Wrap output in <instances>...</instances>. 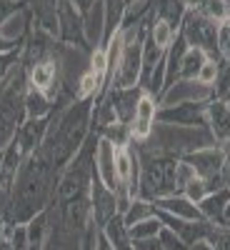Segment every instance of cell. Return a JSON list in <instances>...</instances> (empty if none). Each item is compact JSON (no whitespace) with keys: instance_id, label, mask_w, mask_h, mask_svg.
Returning <instances> with one entry per match:
<instances>
[{"instance_id":"1","label":"cell","mask_w":230,"mask_h":250,"mask_svg":"<svg viewBox=\"0 0 230 250\" xmlns=\"http://www.w3.org/2000/svg\"><path fill=\"white\" fill-rule=\"evenodd\" d=\"M135 145V143H133ZM138 150V148H135ZM140 155V180H138V198L145 200H158L165 195L178 193L175 183V168L178 158L175 155H163V153H138Z\"/></svg>"},{"instance_id":"2","label":"cell","mask_w":230,"mask_h":250,"mask_svg":"<svg viewBox=\"0 0 230 250\" xmlns=\"http://www.w3.org/2000/svg\"><path fill=\"white\" fill-rule=\"evenodd\" d=\"M178 33L185 38V43L190 48H200V50L208 53V58L220 60V53H218V23L215 20L200 15L198 10H188Z\"/></svg>"},{"instance_id":"3","label":"cell","mask_w":230,"mask_h":250,"mask_svg":"<svg viewBox=\"0 0 230 250\" xmlns=\"http://www.w3.org/2000/svg\"><path fill=\"white\" fill-rule=\"evenodd\" d=\"M215 93L210 85L200 83L198 78L195 80H185V78H178L173 85L160 95V108H170V105H180V103H208L213 100Z\"/></svg>"},{"instance_id":"4","label":"cell","mask_w":230,"mask_h":250,"mask_svg":"<svg viewBox=\"0 0 230 250\" xmlns=\"http://www.w3.org/2000/svg\"><path fill=\"white\" fill-rule=\"evenodd\" d=\"M223 148L215 143L210 145V148H200L195 153H188L183 155L185 163H190L193 165V170L198 178H205V180H210L215 188H223V178H220V170H223Z\"/></svg>"},{"instance_id":"5","label":"cell","mask_w":230,"mask_h":250,"mask_svg":"<svg viewBox=\"0 0 230 250\" xmlns=\"http://www.w3.org/2000/svg\"><path fill=\"white\" fill-rule=\"evenodd\" d=\"M118 148L120 145H115L113 140L98 135V143H95V160H93V173L95 178L110 188V190L118 193V170H115V158H118Z\"/></svg>"},{"instance_id":"6","label":"cell","mask_w":230,"mask_h":250,"mask_svg":"<svg viewBox=\"0 0 230 250\" xmlns=\"http://www.w3.org/2000/svg\"><path fill=\"white\" fill-rule=\"evenodd\" d=\"M58 40L65 45H85L83 38V13L70 0H58Z\"/></svg>"},{"instance_id":"7","label":"cell","mask_w":230,"mask_h":250,"mask_svg":"<svg viewBox=\"0 0 230 250\" xmlns=\"http://www.w3.org/2000/svg\"><path fill=\"white\" fill-rule=\"evenodd\" d=\"M158 110H160L158 98H153L150 93L143 90V95L138 100V108H135V115H133V123L128 125L130 140L140 143V140H148L150 138L155 123H158Z\"/></svg>"},{"instance_id":"8","label":"cell","mask_w":230,"mask_h":250,"mask_svg":"<svg viewBox=\"0 0 230 250\" xmlns=\"http://www.w3.org/2000/svg\"><path fill=\"white\" fill-rule=\"evenodd\" d=\"M90 208H93V223L98 228H103L110 218L118 215V193L110 190V188H105L95 175L90 180Z\"/></svg>"},{"instance_id":"9","label":"cell","mask_w":230,"mask_h":250,"mask_svg":"<svg viewBox=\"0 0 230 250\" xmlns=\"http://www.w3.org/2000/svg\"><path fill=\"white\" fill-rule=\"evenodd\" d=\"M140 95H143V88L138 85V88H108L103 98L108 100V105L113 108L115 118H118L123 125H130Z\"/></svg>"},{"instance_id":"10","label":"cell","mask_w":230,"mask_h":250,"mask_svg":"<svg viewBox=\"0 0 230 250\" xmlns=\"http://www.w3.org/2000/svg\"><path fill=\"white\" fill-rule=\"evenodd\" d=\"M105 3L95 0L90 10L83 13V38H85V45H90V50L105 45Z\"/></svg>"},{"instance_id":"11","label":"cell","mask_w":230,"mask_h":250,"mask_svg":"<svg viewBox=\"0 0 230 250\" xmlns=\"http://www.w3.org/2000/svg\"><path fill=\"white\" fill-rule=\"evenodd\" d=\"M205 108L208 103H180V105L160 108L158 120L170 125H205Z\"/></svg>"},{"instance_id":"12","label":"cell","mask_w":230,"mask_h":250,"mask_svg":"<svg viewBox=\"0 0 230 250\" xmlns=\"http://www.w3.org/2000/svg\"><path fill=\"white\" fill-rule=\"evenodd\" d=\"M45 135H48V118H25L15 133V143L28 158L45 143Z\"/></svg>"},{"instance_id":"13","label":"cell","mask_w":230,"mask_h":250,"mask_svg":"<svg viewBox=\"0 0 230 250\" xmlns=\"http://www.w3.org/2000/svg\"><path fill=\"white\" fill-rule=\"evenodd\" d=\"M205 125H208V130L213 133L215 143H228L230 140V105L223 98L208 100Z\"/></svg>"},{"instance_id":"14","label":"cell","mask_w":230,"mask_h":250,"mask_svg":"<svg viewBox=\"0 0 230 250\" xmlns=\"http://www.w3.org/2000/svg\"><path fill=\"white\" fill-rule=\"evenodd\" d=\"M153 205H155V210L170 213V215H175L180 220H190V223L193 220H203L198 203H193L190 198H185L183 193H173V195L158 198V200H153Z\"/></svg>"},{"instance_id":"15","label":"cell","mask_w":230,"mask_h":250,"mask_svg":"<svg viewBox=\"0 0 230 250\" xmlns=\"http://www.w3.org/2000/svg\"><path fill=\"white\" fill-rule=\"evenodd\" d=\"M230 200V188H218V190L208 193L198 208H200V215L203 220H208L210 225H225V208Z\"/></svg>"},{"instance_id":"16","label":"cell","mask_w":230,"mask_h":250,"mask_svg":"<svg viewBox=\"0 0 230 250\" xmlns=\"http://www.w3.org/2000/svg\"><path fill=\"white\" fill-rule=\"evenodd\" d=\"M30 30H33V13H30V8H23L20 13H15L13 18H8L5 23L0 25V35L13 40V43H18V45L30 35Z\"/></svg>"},{"instance_id":"17","label":"cell","mask_w":230,"mask_h":250,"mask_svg":"<svg viewBox=\"0 0 230 250\" xmlns=\"http://www.w3.org/2000/svg\"><path fill=\"white\" fill-rule=\"evenodd\" d=\"M103 233H105V238L110 240V245H113L115 250H133L130 230H128V225H125V220H123L120 213L103 225Z\"/></svg>"},{"instance_id":"18","label":"cell","mask_w":230,"mask_h":250,"mask_svg":"<svg viewBox=\"0 0 230 250\" xmlns=\"http://www.w3.org/2000/svg\"><path fill=\"white\" fill-rule=\"evenodd\" d=\"M153 13H155V18L165 20V23H170L175 30H180L188 8L183 5V0H153Z\"/></svg>"},{"instance_id":"19","label":"cell","mask_w":230,"mask_h":250,"mask_svg":"<svg viewBox=\"0 0 230 250\" xmlns=\"http://www.w3.org/2000/svg\"><path fill=\"white\" fill-rule=\"evenodd\" d=\"M55 103L48 98V93L28 88L25 90V118H50Z\"/></svg>"},{"instance_id":"20","label":"cell","mask_w":230,"mask_h":250,"mask_svg":"<svg viewBox=\"0 0 230 250\" xmlns=\"http://www.w3.org/2000/svg\"><path fill=\"white\" fill-rule=\"evenodd\" d=\"M205 60H208V53H205V50L188 45L185 53H183V58H180V78L195 80L198 73H200V68L205 65Z\"/></svg>"},{"instance_id":"21","label":"cell","mask_w":230,"mask_h":250,"mask_svg":"<svg viewBox=\"0 0 230 250\" xmlns=\"http://www.w3.org/2000/svg\"><path fill=\"white\" fill-rule=\"evenodd\" d=\"M175 35H178V30H175L170 23H165V20L155 18V13H153L150 25H148V38L153 40V43H155L158 48H163V50H168V45L175 40Z\"/></svg>"},{"instance_id":"22","label":"cell","mask_w":230,"mask_h":250,"mask_svg":"<svg viewBox=\"0 0 230 250\" xmlns=\"http://www.w3.org/2000/svg\"><path fill=\"white\" fill-rule=\"evenodd\" d=\"M155 215V205H153V200H145V198H133L130 200V205L125 208V213H123V220H125V225H135V223H140V220H148V218H153Z\"/></svg>"},{"instance_id":"23","label":"cell","mask_w":230,"mask_h":250,"mask_svg":"<svg viewBox=\"0 0 230 250\" xmlns=\"http://www.w3.org/2000/svg\"><path fill=\"white\" fill-rule=\"evenodd\" d=\"M195 10L205 18L215 20V23H223V20L230 18V0H198Z\"/></svg>"},{"instance_id":"24","label":"cell","mask_w":230,"mask_h":250,"mask_svg":"<svg viewBox=\"0 0 230 250\" xmlns=\"http://www.w3.org/2000/svg\"><path fill=\"white\" fill-rule=\"evenodd\" d=\"M5 238L10 240L13 250H33L30 235H28V225L18 223V225H5Z\"/></svg>"},{"instance_id":"25","label":"cell","mask_w":230,"mask_h":250,"mask_svg":"<svg viewBox=\"0 0 230 250\" xmlns=\"http://www.w3.org/2000/svg\"><path fill=\"white\" fill-rule=\"evenodd\" d=\"M213 190H218V188H215L210 180H205V178H198V175H195L190 183L183 188V195H185V198H190L193 203H200L208 193H213Z\"/></svg>"},{"instance_id":"26","label":"cell","mask_w":230,"mask_h":250,"mask_svg":"<svg viewBox=\"0 0 230 250\" xmlns=\"http://www.w3.org/2000/svg\"><path fill=\"white\" fill-rule=\"evenodd\" d=\"M160 228H163V223L158 220V215H153L148 220H140V223L130 225L128 230H130V238L133 240H145V238H155L160 233Z\"/></svg>"},{"instance_id":"27","label":"cell","mask_w":230,"mask_h":250,"mask_svg":"<svg viewBox=\"0 0 230 250\" xmlns=\"http://www.w3.org/2000/svg\"><path fill=\"white\" fill-rule=\"evenodd\" d=\"M88 68H90L98 78L108 80V75H110V62H108V50H105V45L90 50V65H88Z\"/></svg>"},{"instance_id":"28","label":"cell","mask_w":230,"mask_h":250,"mask_svg":"<svg viewBox=\"0 0 230 250\" xmlns=\"http://www.w3.org/2000/svg\"><path fill=\"white\" fill-rule=\"evenodd\" d=\"M205 243L213 250H230V225H210Z\"/></svg>"},{"instance_id":"29","label":"cell","mask_w":230,"mask_h":250,"mask_svg":"<svg viewBox=\"0 0 230 250\" xmlns=\"http://www.w3.org/2000/svg\"><path fill=\"white\" fill-rule=\"evenodd\" d=\"M230 90V60H223L218 62V78L213 83V93L215 98H225V93Z\"/></svg>"},{"instance_id":"30","label":"cell","mask_w":230,"mask_h":250,"mask_svg":"<svg viewBox=\"0 0 230 250\" xmlns=\"http://www.w3.org/2000/svg\"><path fill=\"white\" fill-rule=\"evenodd\" d=\"M158 240H160V245L165 248V250H188V245L183 243V238L175 233V230H170V228H160V233H158Z\"/></svg>"},{"instance_id":"31","label":"cell","mask_w":230,"mask_h":250,"mask_svg":"<svg viewBox=\"0 0 230 250\" xmlns=\"http://www.w3.org/2000/svg\"><path fill=\"white\" fill-rule=\"evenodd\" d=\"M23 8H28V0H0V25Z\"/></svg>"},{"instance_id":"32","label":"cell","mask_w":230,"mask_h":250,"mask_svg":"<svg viewBox=\"0 0 230 250\" xmlns=\"http://www.w3.org/2000/svg\"><path fill=\"white\" fill-rule=\"evenodd\" d=\"M218 62H220V60L208 58V60H205V65H203V68H200V73H198V80L213 88V83H215V78H218Z\"/></svg>"},{"instance_id":"33","label":"cell","mask_w":230,"mask_h":250,"mask_svg":"<svg viewBox=\"0 0 230 250\" xmlns=\"http://www.w3.org/2000/svg\"><path fill=\"white\" fill-rule=\"evenodd\" d=\"M133 250H165V248L160 245L155 235V238H145V240H133Z\"/></svg>"},{"instance_id":"34","label":"cell","mask_w":230,"mask_h":250,"mask_svg":"<svg viewBox=\"0 0 230 250\" xmlns=\"http://www.w3.org/2000/svg\"><path fill=\"white\" fill-rule=\"evenodd\" d=\"M18 48H20L18 43H13V40L0 35V55H13V53H18Z\"/></svg>"},{"instance_id":"35","label":"cell","mask_w":230,"mask_h":250,"mask_svg":"<svg viewBox=\"0 0 230 250\" xmlns=\"http://www.w3.org/2000/svg\"><path fill=\"white\" fill-rule=\"evenodd\" d=\"M95 250H115L113 245H110V240L105 238V233L100 230V235H98V243H95Z\"/></svg>"},{"instance_id":"36","label":"cell","mask_w":230,"mask_h":250,"mask_svg":"<svg viewBox=\"0 0 230 250\" xmlns=\"http://www.w3.org/2000/svg\"><path fill=\"white\" fill-rule=\"evenodd\" d=\"M70 3H73L80 13H88V10H90V5L95 3V0H70Z\"/></svg>"},{"instance_id":"37","label":"cell","mask_w":230,"mask_h":250,"mask_svg":"<svg viewBox=\"0 0 230 250\" xmlns=\"http://www.w3.org/2000/svg\"><path fill=\"white\" fill-rule=\"evenodd\" d=\"M188 250H213L210 245H208L205 240H200V243H195V245H190V248H188Z\"/></svg>"},{"instance_id":"38","label":"cell","mask_w":230,"mask_h":250,"mask_svg":"<svg viewBox=\"0 0 230 250\" xmlns=\"http://www.w3.org/2000/svg\"><path fill=\"white\" fill-rule=\"evenodd\" d=\"M0 250H13V245H10V240H8V238L0 240Z\"/></svg>"},{"instance_id":"39","label":"cell","mask_w":230,"mask_h":250,"mask_svg":"<svg viewBox=\"0 0 230 250\" xmlns=\"http://www.w3.org/2000/svg\"><path fill=\"white\" fill-rule=\"evenodd\" d=\"M225 225H230V200H228V208H225Z\"/></svg>"}]
</instances>
